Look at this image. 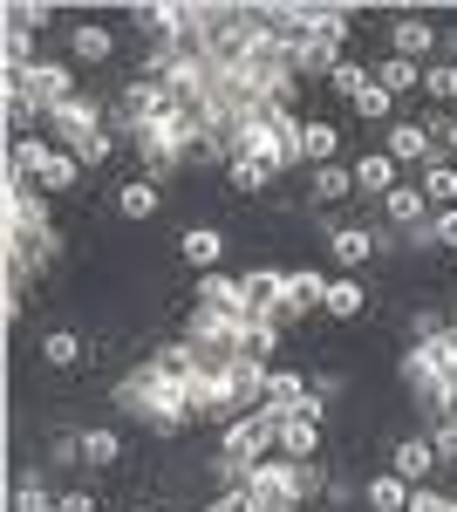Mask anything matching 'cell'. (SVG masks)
I'll return each instance as SVG.
<instances>
[{"label": "cell", "mask_w": 457, "mask_h": 512, "mask_svg": "<svg viewBox=\"0 0 457 512\" xmlns=\"http://www.w3.org/2000/svg\"><path fill=\"white\" fill-rule=\"evenodd\" d=\"M410 512H457V499H451V492H430V485H417V492H410Z\"/></svg>", "instance_id": "32"}, {"label": "cell", "mask_w": 457, "mask_h": 512, "mask_svg": "<svg viewBox=\"0 0 457 512\" xmlns=\"http://www.w3.org/2000/svg\"><path fill=\"white\" fill-rule=\"evenodd\" d=\"M348 110H355L362 123H382V130H389V123H396V96H389L382 82H369V89H362V96H355Z\"/></svg>", "instance_id": "27"}, {"label": "cell", "mask_w": 457, "mask_h": 512, "mask_svg": "<svg viewBox=\"0 0 457 512\" xmlns=\"http://www.w3.org/2000/svg\"><path fill=\"white\" fill-rule=\"evenodd\" d=\"M157 205H164V192H157V178H144V171H130V178L116 185V212H123V219H151Z\"/></svg>", "instance_id": "17"}, {"label": "cell", "mask_w": 457, "mask_h": 512, "mask_svg": "<svg viewBox=\"0 0 457 512\" xmlns=\"http://www.w3.org/2000/svg\"><path fill=\"white\" fill-rule=\"evenodd\" d=\"M301 164H314V171H321V164H342V130H335L328 117L301 123Z\"/></svg>", "instance_id": "15"}, {"label": "cell", "mask_w": 457, "mask_h": 512, "mask_svg": "<svg viewBox=\"0 0 457 512\" xmlns=\"http://www.w3.org/2000/svg\"><path fill=\"white\" fill-rule=\"evenodd\" d=\"M239 294H246L253 315H273V308L287 301V267H253V274H239Z\"/></svg>", "instance_id": "13"}, {"label": "cell", "mask_w": 457, "mask_h": 512, "mask_svg": "<svg viewBox=\"0 0 457 512\" xmlns=\"http://www.w3.org/2000/svg\"><path fill=\"white\" fill-rule=\"evenodd\" d=\"M321 294H328V274H321V267H287V301H280V308H287L294 321L314 315V308H321Z\"/></svg>", "instance_id": "14"}, {"label": "cell", "mask_w": 457, "mask_h": 512, "mask_svg": "<svg viewBox=\"0 0 457 512\" xmlns=\"http://www.w3.org/2000/svg\"><path fill=\"white\" fill-rule=\"evenodd\" d=\"M423 96L437 103V110H457V62H423Z\"/></svg>", "instance_id": "23"}, {"label": "cell", "mask_w": 457, "mask_h": 512, "mask_svg": "<svg viewBox=\"0 0 457 512\" xmlns=\"http://www.w3.org/2000/svg\"><path fill=\"white\" fill-rule=\"evenodd\" d=\"M178 260L198 267V274H219V260H226V233H219V226H185V233H178Z\"/></svg>", "instance_id": "9"}, {"label": "cell", "mask_w": 457, "mask_h": 512, "mask_svg": "<svg viewBox=\"0 0 457 512\" xmlns=\"http://www.w3.org/2000/svg\"><path fill=\"white\" fill-rule=\"evenodd\" d=\"M328 253H335V267L342 274H362L369 260H376V226H328Z\"/></svg>", "instance_id": "7"}, {"label": "cell", "mask_w": 457, "mask_h": 512, "mask_svg": "<svg viewBox=\"0 0 457 512\" xmlns=\"http://www.w3.org/2000/svg\"><path fill=\"white\" fill-rule=\"evenodd\" d=\"M423 130H430V151H437L444 164H457V110H437Z\"/></svg>", "instance_id": "30"}, {"label": "cell", "mask_w": 457, "mask_h": 512, "mask_svg": "<svg viewBox=\"0 0 457 512\" xmlns=\"http://www.w3.org/2000/svg\"><path fill=\"white\" fill-rule=\"evenodd\" d=\"M116 417H137L157 437H178L191 431V383H171L164 369L137 362L130 376H116Z\"/></svg>", "instance_id": "1"}, {"label": "cell", "mask_w": 457, "mask_h": 512, "mask_svg": "<svg viewBox=\"0 0 457 512\" xmlns=\"http://www.w3.org/2000/svg\"><path fill=\"white\" fill-rule=\"evenodd\" d=\"M76 465H82V472H116V465H123V437H116L110 424L76 431Z\"/></svg>", "instance_id": "8"}, {"label": "cell", "mask_w": 457, "mask_h": 512, "mask_svg": "<svg viewBox=\"0 0 457 512\" xmlns=\"http://www.w3.org/2000/svg\"><path fill=\"white\" fill-rule=\"evenodd\" d=\"M362 506L369 512H410V485L396 472H376L369 485H362Z\"/></svg>", "instance_id": "21"}, {"label": "cell", "mask_w": 457, "mask_h": 512, "mask_svg": "<svg viewBox=\"0 0 457 512\" xmlns=\"http://www.w3.org/2000/svg\"><path fill=\"white\" fill-rule=\"evenodd\" d=\"M437 48H444V62H457V28H444V41H437Z\"/></svg>", "instance_id": "34"}, {"label": "cell", "mask_w": 457, "mask_h": 512, "mask_svg": "<svg viewBox=\"0 0 457 512\" xmlns=\"http://www.w3.org/2000/svg\"><path fill=\"white\" fill-rule=\"evenodd\" d=\"M376 82L396 96V103H403V96H417V89H423V69H417V62H403V55H382V62H376Z\"/></svg>", "instance_id": "22"}, {"label": "cell", "mask_w": 457, "mask_h": 512, "mask_svg": "<svg viewBox=\"0 0 457 512\" xmlns=\"http://www.w3.org/2000/svg\"><path fill=\"white\" fill-rule=\"evenodd\" d=\"M273 451H280V417H273V410H246V417H232L226 431H219V458L260 465Z\"/></svg>", "instance_id": "2"}, {"label": "cell", "mask_w": 457, "mask_h": 512, "mask_svg": "<svg viewBox=\"0 0 457 512\" xmlns=\"http://www.w3.org/2000/svg\"><path fill=\"white\" fill-rule=\"evenodd\" d=\"M430 246H444V253H457V205L430 219Z\"/></svg>", "instance_id": "31"}, {"label": "cell", "mask_w": 457, "mask_h": 512, "mask_svg": "<svg viewBox=\"0 0 457 512\" xmlns=\"http://www.w3.org/2000/svg\"><path fill=\"white\" fill-rule=\"evenodd\" d=\"M396 185H403V164L389 158V151H369V158H355V192H362V198H376V205H382V198L396 192Z\"/></svg>", "instance_id": "11"}, {"label": "cell", "mask_w": 457, "mask_h": 512, "mask_svg": "<svg viewBox=\"0 0 457 512\" xmlns=\"http://www.w3.org/2000/svg\"><path fill=\"white\" fill-rule=\"evenodd\" d=\"M417 185H423V198H430V212H451V205H457V164L430 158V164H423V178H417Z\"/></svg>", "instance_id": "20"}, {"label": "cell", "mask_w": 457, "mask_h": 512, "mask_svg": "<svg viewBox=\"0 0 457 512\" xmlns=\"http://www.w3.org/2000/svg\"><path fill=\"white\" fill-rule=\"evenodd\" d=\"M382 219H389V233H430V198H423V185H396V192L382 198Z\"/></svg>", "instance_id": "5"}, {"label": "cell", "mask_w": 457, "mask_h": 512, "mask_svg": "<svg viewBox=\"0 0 457 512\" xmlns=\"http://www.w3.org/2000/svg\"><path fill=\"white\" fill-rule=\"evenodd\" d=\"M48 158H55V144H48V137H35V130H28V137H14V178H28V185H35Z\"/></svg>", "instance_id": "24"}, {"label": "cell", "mask_w": 457, "mask_h": 512, "mask_svg": "<svg viewBox=\"0 0 457 512\" xmlns=\"http://www.w3.org/2000/svg\"><path fill=\"white\" fill-rule=\"evenodd\" d=\"M55 512H103V499H96L89 485H76V492H62V499H55Z\"/></svg>", "instance_id": "33"}, {"label": "cell", "mask_w": 457, "mask_h": 512, "mask_svg": "<svg viewBox=\"0 0 457 512\" xmlns=\"http://www.w3.org/2000/svg\"><path fill=\"white\" fill-rule=\"evenodd\" d=\"M307 198H314V205H342V198H362V192H355V164H321V171H314V185H307Z\"/></svg>", "instance_id": "19"}, {"label": "cell", "mask_w": 457, "mask_h": 512, "mask_svg": "<svg viewBox=\"0 0 457 512\" xmlns=\"http://www.w3.org/2000/svg\"><path fill=\"white\" fill-rule=\"evenodd\" d=\"M328 417H280V458H321Z\"/></svg>", "instance_id": "12"}, {"label": "cell", "mask_w": 457, "mask_h": 512, "mask_svg": "<svg viewBox=\"0 0 457 512\" xmlns=\"http://www.w3.org/2000/svg\"><path fill=\"white\" fill-rule=\"evenodd\" d=\"M389 472L403 478L410 492L430 485V472H437V444H430V437H396V444H389Z\"/></svg>", "instance_id": "6"}, {"label": "cell", "mask_w": 457, "mask_h": 512, "mask_svg": "<svg viewBox=\"0 0 457 512\" xmlns=\"http://www.w3.org/2000/svg\"><path fill=\"white\" fill-rule=\"evenodd\" d=\"M437 41H444V28H430L423 14H403V21H389V55H403V62H437Z\"/></svg>", "instance_id": "4"}, {"label": "cell", "mask_w": 457, "mask_h": 512, "mask_svg": "<svg viewBox=\"0 0 457 512\" xmlns=\"http://www.w3.org/2000/svg\"><path fill=\"white\" fill-rule=\"evenodd\" d=\"M55 499H62V492H48L41 472H28L21 485H14V512H55Z\"/></svg>", "instance_id": "29"}, {"label": "cell", "mask_w": 457, "mask_h": 512, "mask_svg": "<svg viewBox=\"0 0 457 512\" xmlns=\"http://www.w3.org/2000/svg\"><path fill=\"white\" fill-rule=\"evenodd\" d=\"M307 21H314V41L348 48V7H307Z\"/></svg>", "instance_id": "28"}, {"label": "cell", "mask_w": 457, "mask_h": 512, "mask_svg": "<svg viewBox=\"0 0 457 512\" xmlns=\"http://www.w3.org/2000/svg\"><path fill=\"white\" fill-rule=\"evenodd\" d=\"M369 82H376V69H369V62H355V55H342V62H335V76H328V89H335L342 103H355Z\"/></svg>", "instance_id": "25"}, {"label": "cell", "mask_w": 457, "mask_h": 512, "mask_svg": "<svg viewBox=\"0 0 457 512\" xmlns=\"http://www.w3.org/2000/svg\"><path fill=\"white\" fill-rule=\"evenodd\" d=\"M69 55H76L82 69H103V62L116 55V35L103 28V21H76V28H69Z\"/></svg>", "instance_id": "16"}, {"label": "cell", "mask_w": 457, "mask_h": 512, "mask_svg": "<svg viewBox=\"0 0 457 512\" xmlns=\"http://www.w3.org/2000/svg\"><path fill=\"white\" fill-rule=\"evenodd\" d=\"M382 151H389L396 164H430V158H437V151H430V130H423L417 117L389 123V130H382Z\"/></svg>", "instance_id": "10"}, {"label": "cell", "mask_w": 457, "mask_h": 512, "mask_svg": "<svg viewBox=\"0 0 457 512\" xmlns=\"http://www.w3.org/2000/svg\"><path fill=\"white\" fill-rule=\"evenodd\" d=\"M76 178H82V158H69V151H55V158L41 164V178H35V185H41L48 198H55V192H76Z\"/></svg>", "instance_id": "26"}, {"label": "cell", "mask_w": 457, "mask_h": 512, "mask_svg": "<svg viewBox=\"0 0 457 512\" xmlns=\"http://www.w3.org/2000/svg\"><path fill=\"white\" fill-rule=\"evenodd\" d=\"M89 342H82L76 328H48V335H41V362H48V369H82V362H89Z\"/></svg>", "instance_id": "18"}, {"label": "cell", "mask_w": 457, "mask_h": 512, "mask_svg": "<svg viewBox=\"0 0 457 512\" xmlns=\"http://www.w3.org/2000/svg\"><path fill=\"white\" fill-rule=\"evenodd\" d=\"M321 315H328V321L376 315V287H369L362 274H335V280H328V294H321Z\"/></svg>", "instance_id": "3"}]
</instances>
